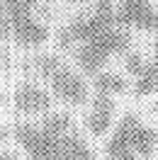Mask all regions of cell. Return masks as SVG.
I'll return each mask as SVG.
<instances>
[{"mask_svg": "<svg viewBox=\"0 0 158 160\" xmlns=\"http://www.w3.org/2000/svg\"><path fill=\"white\" fill-rule=\"evenodd\" d=\"M117 0H97L92 10L78 15L56 34L61 51H73L83 75H97L105 70L109 58L124 56L131 49L129 29L119 27L114 20Z\"/></svg>", "mask_w": 158, "mask_h": 160, "instance_id": "6da1fadb", "label": "cell"}, {"mask_svg": "<svg viewBox=\"0 0 158 160\" xmlns=\"http://www.w3.org/2000/svg\"><path fill=\"white\" fill-rule=\"evenodd\" d=\"M10 136L27 160H95V150L76 131L68 112H49L39 124L17 121Z\"/></svg>", "mask_w": 158, "mask_h": 160, "instance_id": "7a4b0ae2", "label": "cell"}, {"mask_svg": "<svg viewBox=\"0 0 158 160\" xmlns=\"http://www.w3.org/2000/svg\"><path fill=\"white\" fill-rule=\"evenodd\" d=\"M27 70L46 82L49 92L56 100L66 102L71 107H80L90 100V85L88 80L73 70L66 61L56 53H39L27 63Z\"/></svg>", "mask_w": 158, "mask_h": 160, "instance_id": "3957f363", "label": "cell"}, {"mask_svg": "<svg viewBox=\"0 0 158 160\" xmlns=\"http://www.w3.org/2000/svg\"><path fill=\"white\" fill-rule=\"evenodd\" d=\"M44 0H0V10L10 24V41L22 49H37L51 37L49 27L37 17V8Z\"/></svg>", "mask_w": 158, "mask_h": 160, "instance_id": "277c9868", "label": "cell"}, {"mask_svg": "<svg viewBox=\"0 0 158 160\" xmlns=\"http://www.w3.org/2000/svg\"><path fill=\"white\" fill-rule=\"evenodd\" d=\"M156 148H158V131L146 126L134 112H129L114 126L107 146H105V155L107 153H119V150H131L141 160H148L156 153Z\"/></svg>", "mask_w": 158, "mask_h": 160, "instance_id": "5b68a950", "label": "cell"}, {"mask_svg": "<svg viewBox=\"0 0 158 160\" xmlns=\"http://www.w3.org/2000/svg\"><path fill=\"white\" fill-rule=\"evenodd\" d=\"M12 107L22 117H44V114L54 112V95L46 88H41L39 82L22 80L15 88Z\"/></svg>", "mask_w": 158, "mask_h": 160, "instance_id": "8992f818", "label": "cell"}, {"mask_svg": "<svg viewBox=\"0 0 158 160\" xmlns=\"http://www.w3.org/2000/svg\"><path fill=\"white\" fill-rule=\"evenodd\" d=\"M114 20L124 29L158 32V10L151 0H119L114 5Z\"/></svg>", "mask_w": 158, "mask_h": 160, "instance_id": "52a82bcc", "label": "cell"}, {"mask_svg": "<svg viewBox=\"0 0 158 160\" xmlns=\"http://www.w3.org/2000/svg\"><path fill=\"white\" fill-rule=\"evenodd\" d=\"M114 112H117V104H114V97H107V95H92V104H90V112L85 117V129L95 136V138H105L114 124Z\"/></svg>", "mask_w": 158, "mask_h": 160, "instance_id": "ba28073f", "label": "cell"}, {"mask_svg": "<svg viewBox=\"0 0 158 160\" xmlns=\"http://www.w3.org/2000/svg\"><path fill=\"white\" fill-rule=\"evenodd\" d=\"M127 90H129V80L119 73H112V70H102L92 80V92H97V95L117 97V95H124Z\"/></svg>", "mask_w": 158, "mask_h": 160, "instance_id": "9c48e42d", "label": "cell"}, {"mask_svg": "<svg viewBox=\"0 0 158 160\" xmlns=\"http://www.w3.org/2000/svg\"><path fill=\"white\" fill-rule=\"evenodd\" d=\"M134 95L136 97H146V95H153L158 90V41L153 44V56H151V63H146L144 73L134 80Z\"/></svg>", "mask_w": 158, "mask_h": 160, "instance_id": "30bf717a", "label": "cell"}, {"mask_svg": "<svg viewBox=\"0 0 158 160\" xmlns=\"http://www.w3.org/2000/svg\"><path fill=\"white\" fill-rule=\"evenodd\" d=\"M146 63H148V61L144 58V56H141L139 51H131V49H129L127 53H124V68H127V73H129V75H131L134 80H136L139 75L144 73Z\"/></svg>", "mask_w": 158, "mask_h": 160, "instance_id": "8fae6325", "label": "cell"}, {"mask_svg": "<svg viewBox=\"0 0 158 160\" xmlns=\"http://www.w3.org/2000/svg\"><path fill=\"white\" fill-rule=\"evenodd\" d=\"M5 41H10V24L5 20V12L0 10V44H5Z\"/></svg>", "mask_w": 158, "mask_h": 160, "instance_id": "7c38bea8", "label": "cell"}, {"mask_svg": "<svg viewBox=\"0 0 158 160\" xmlns=\"http://www.w3.org/2000/svg\"><path fill=\"white\" fill-rule=\"evenodd\" d=\"M107 160H141L131 150H119V153H107Z\"/></svg>", "mask_w": 158, "mask_h": 160, "instance_id": "4fadbf2b", "label": "cell"}, {"mask_svg": "<svg viewBox=\"0 0 158 160\" xmlns=\"http://www.w3.org/2000/svg\"><path fill=\"white\" fill-rule=\"evenodd\" d=\"M10 63H12L10 53H8V49L0 44V70H8V68H10Z\"/></svg>", "mask_w": 158, "mask_h": 160, "instance_id": "5bb4252c", "label": "cell"}, {"mask_svg": "<svg viewBox=\"0 0 158 160\" xmlns=\"http://www.w3.org/2000/svg\"><path fill=\"white\" fill-rule=\"evenodd\" d=\"M10 138V129L8 126H0V148H3V143Z\"/></svg>", "mask_w": 158, "mask_h": 160, "instance_id": "9a60e30c", "label": "cell"}, {"mask_svg": "<svg viewBox=\"0 0 158 160\" xmlns=\"http://www.w3.org/2000/svg\"><path fill=\"white\" fill-rule=\"evenodd\" d=\"M0 160H17V155L12 150H0Z\"/></svg>", "mask_w": 158, "mask_h": 160, "instance_id": "2e32d148", "label": "cell"}, {"mask_svg": "<svg viewBox=\"0 0 158 160\" xmlns=\"http://www.w3.org/2000/svg\"><path fill=\"white\" fill-rule=\"evenodd\" d=\"M5 104H8V95H5V92L0 90V109H3V107H5Z\"/></svg>", "mask_w": 158, "mask_h": 160, "instance_id": "e0dca14e", "label": "cell"}, {"mask_svg": "<svg viewBox=\"0 0 158 160\" xmlns=\"http://www.w3.org/2000/svg\"><path fill=\"white\" fill-rule=\"evenodd\" d=\"M66 2H71V5H85L88 0H66Z\"/></svg>", "mask_w": 158, "mask_h": 160, "instance_id": "ac0fdd59", "label": "cell"}]
</instances>
